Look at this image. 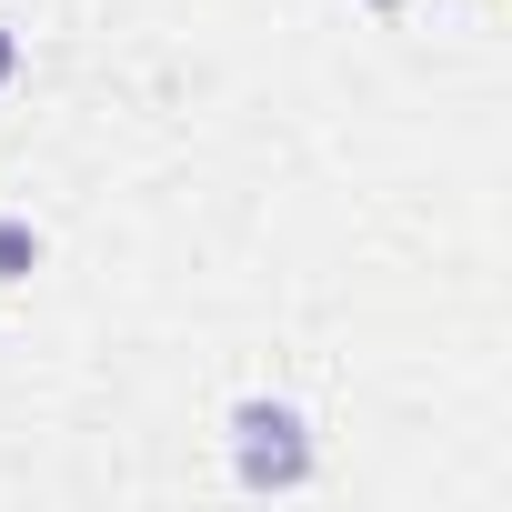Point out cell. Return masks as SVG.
<instances>
[{"label":"cell","mask_w":512,"mask_h":512,"mask_svg":"<svg viewBox=\"0 0 512 512\" xmlns=\"http://www.w3.org/2000/svg\"><path fill=\"white\" fill-rule=\"evenodd\" d=\"M231 452H241V482H262V492L312 482V442H302V412L292 402H241L231 412Z\"/></svg>","instance_id":"6da1fadb"},{"label":"cell","mask_w":512,"mask_h":512,"mask_svg":"<svg viewBox=\"0 0 512 512\" xmlns=\"http://www.w3.org/2000/svg\"><path fill=\"white\" fill-rule=\"evenodd\" d=\"M21 272H41V231L0 211V282H21Z\"/></svg>","instance_id":"7a4b0ae2"},{"label":"cell","mask_w":512,"mask_h":512,"mask_svg":"<svg viewBox=\"0 0 512 512\" xmlns=\"http://www.w3.org/2000/svg\"><path fill=\"white\" fill-rule=\"evenodd\" d=\"M11 71H21V31L0 21V91H11Z\"/></svg>","instance_id":"3957f363"}]
</instances>
